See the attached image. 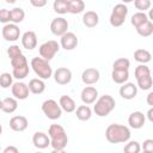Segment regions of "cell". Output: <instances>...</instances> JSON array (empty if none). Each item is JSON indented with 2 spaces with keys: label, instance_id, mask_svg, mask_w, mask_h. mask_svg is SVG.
Instances as JSON below:
<instances>
[{
  "label": "cell",
  "instance_id": "1",
  "mask_svg": "<svg viewBox=\"0 0 153 153\" xmlns=\"http://www.w3.org/2000/svg\"><path fill=\"white\" fill-rule=\"evenodd\" d=\"M130 129L127 126L112 123L105 130V139L110 143H123L130 139Z\"/></svg>",
  "mask_w": 153,
  "mask_h": 153
},
{
  "label": "cell",
  "instance_id": "2",
  "mask_svg": "<svg viewBox=\"0 0 153 153\" xmlns=\"http://www.w3.org/2000/svg\"><path fill=\"white\" fill-rule=\"evenodd\" d=\"M50 146L53 149H65L68 143V136L65 128L60 124H51L48 129Z\"/></svg>",
  "mask_w": 153,
  "mask_h": 153
},
{
  "label": "cell",
  "instance_id": "3",
  "mask_svg": "<svg viewBox=\"0 0 153 153\" xmlns=\"http://www.w3.org/2000/svg\"><path fill=\"white\" fill-rule=\"evenodd\" d=\"M116 106V102L110 94L100 96L96 102L93 106V111L98 117H105L108 116Z\"/></svg>",
  "mask_w": 153,
  "mask_h": 153
},
{
  "label": "cell",
  "instance_id": "4",
  "mask_svg": "<svg viewBox=\"0 0 153 153\" xmlns=\"http://www.w3.org/2000/svg\"><path fill=\"white\" fill-rule=\"evenodd\" d=\"M30 66H31L32 71L35 72V74L38 76V79L47 80L53 76V68H51L49 61H45L42 57H38V56L33 57L31 60Z\"/></svg>",
  "mask_w": 153,
  "mask_h": 153
},
{
  "label": "cell",
  "instance_id": "5",
  "mask_svg": "<svg viewBox=\"0 0 153 153\" xmlns=\"http://www.w3.org/2000/svg\"><path fill=\"white\" fill-rule=\"evenodd\" d=\"M134 75L137 81V86L142 91L151 90V87L153 85V80L151 76V69L146 65H139L134 71Z\"/></svg>",
  "mask_w": 153,
  "mask_h": 153
},
{
  "label": "cell",
  "instance_id": "6",
  "mask_svg": "<svg viewBox=\"0 0 153 153\" xmlns=\"http://www.w3.org/2000/svg\"><path fill=\"white\" fill-rule=\"evenodd\" d=\"M127 14H128V7L124 4H117V5H115L114 8H112V11H111L110 18H109L110 25L114 26V27L122 26L124 24V22H126Z\"/></svg>",
  "mask_w": 153,
  "mask_h": 153
},
{
  "label": "cell",
  "instance_id": "7",
  "mask_svg": "<svg viewBox=\"0 0 153 153\" xmlns=\"http://www.w3.org/2000/svg\"><path fill=\"white\" fill-rule=\"evenodd\" d=\"M59 50H60V44L54 39L42 43L38 48L39 57H42L45 61H50L51 59H54V56L56 55V53H59Z\"/></svg>",
  "mask_w": 153,
  "mask_h": 153
},
{
  "label": "cell",
  "instance_id": "8",
  "mask_svg": "<svg viewBox=\"0 0 153 153\" xmlns=\"http://www.w3.org/2000/svg\"><path fill=\"white\" fill-rule=\"evenodd\" d=\"M42 111L43 114L51 121L59 120L62 115V110L59 105V103L54 99H47L42 103Z\"/></svg>",
  "mask_w": 153,
  "mask_h": 153
},
{
  "label": "cell",
  "instance_id": "9",
  "mask_svg": "<svg viewBox=\"0 0 153 153\" xmlns=\"http://www.w3.org/2000/svg\"><path fill=\"white\" fill-rule=\"evenodd\" d=\"M1 35L5 41L14 42V41L19 39V37H20V29L18 27V25L8 23V24L4 25L2 30H1Z\"/></svg>",
  "mask_w": 153,
  "mask_h": 153
},
{
  "label": "cell",
  "instance_id": "10",
  "mask_svg": "<svg viewBox=\"0 0 153 153\" xmlns=\"http://www.w3.org/2000/svg\"><path fill=\"white\" fill-rule=\"evenodd\" d=\"M68 30V22L66 18L63 17H57V18H54L50 23V31L53 35L55 36H62L67 32Z\"/></svg>",
  "mask_w": 153,
  "mask_h": 153
},
{
  "label": "cell",
  "instance_id": "11",
  "mask_svg": "<svg viewBox=\"0 0 153 153\" xmlns=\"http://www.w3.org/2000/svg\"><path fill=\"white\" fill-rule=\"evenodd\" d=\"M54 80L59 85H67L72 80V72L67 67H59L54 73H53Z\"/></svg>",
  "mask_w": 153,
  "mask_h": 153
},
{
  "label": "cell",
  "instance_id": "12",
  "mask_svg": "<svg viewBox=\"0 0 153 153\" xmlns=\"http://www.w3.org/2000/svg\"><path fill=\"white\" fill-rule=\"evenodd\" d=\"M11 91L13 94V98H16L17 100H24L29 97V87L27 84L23 82V81H17L13 82V85L11 86Z\"/></svg>",
  "mask_w": 153,
  "mask_h": 153
},
{
  "label": "cell",
  "instance_id": "13",
  "mask_svg": "<svg viewBox=\"0 0 153 153\" xmlns=\"http://www.w3.org/2000/svg\"><path fill=\"white\" fill-rule=\"evenodd\" d=\"M79 41H78V37L74 32H69L67 31L65 35L61 36V39H60V47L63 48L65 50H73L76 48Z\"/></svg>",
  "mask_w": 153,
  "mask_h": 153
},
{
  "label": "cell",
  "instance_id": "14",
  "mask_svg": "<svg viewBox=\"0 0 153 153\" xmlns=\"http://www.w3.org/2000/svg\"><path fill=\"white\" fill-rule=\"evenodd\" d=\"M100 78V73L97 68H86L82 71L81 73V81L85 84V85H93V84H97L98 80Z\"/></svg>",
  "mask_w": 153,
  "mask_h": 153
},
{
  "label": "cell",
  "instance_id": "15",
  "mask_svg": "<svg viewBox=\"0 0 153 153\" xmlns=\"http://www.w3.org/2000/svg\"><path fill=\"white\" fill-rule=\"evenodd\" d=\"M80 98H81V100H82V103L85 105L93 104L98 99V91L93 86H86V87L82 88Z\"/></svg>",
  "mask_w": 153,
  "mask_h": 153
},
{
  "label": "cell",
  "instance_id": "16",
  "mask_svg": "<svg viewBox=\"0 0 153 153\" xmlns=\"http://www.w3.org/2000/svg\"><path fill=\"white\" fill-rule=\"evenodd\" d=\"M136 94H137V86L134 82H124L120 87V96L123 99L130 100V99L135 98Z\"/></svg>",
  "mask_w": 153,
  "mask_h": 153
},
{
  "label": "cell",
  "instance_id": "17",
  "mask_svg": "<svg viewBox=\"0 0 153 153\" xmlns=\"http://www.w3.org/2000/svg\"><path fill=\"white\" fill-rule=\"evenodd\" d=\"M29 126V121L25 116H22V115H18V116H13L11 120H10V128L13 130V131H24Z\"/></svg>",
  "mask_w": 153,
  "mask_h": 153
},
{
  "label": "cell",
  "instance_id": "18",
  "mask_svg": "<svg viewBox=\"0 0 153 153\" xmlns=\"http://www.w3.org/2000/svg\"><path fill=\"white\" fill-rule=\"evenodd\" d=\"M146 122V116L141 111H134L128 117V124L133 129H140Z\"/></svg>",
  "mask_w": 153,
  "mask_h": 153
},
{
  "label": "cell",
  "instance_id": "19",
  "mask_svg": "<svg viewBox=\"0 0 153 153\" xmlns=\"http://www.w3.org/2000/svg\"><path fill=\"white\" fill-rule=\"evenodd\" d=\"M32 143L38 149H44L50 145L49 136L43 131H36L32 136Z\"/></svg>",
  "mask_w": 153,
  "mask_h": 153
},
{
  "label": "cell",
  "instance_id": "20",
  "mask_svg": "<svg viewBox=\"0 0 153 153\" xmlns=\"http://www.w3.org/2000/svg\"><path fill=\"white\" fill-rule=\"evenodd\" d=\"M22 45L27 49L32 50L37 47V36L33 31H25L22 36Z\"/></svg>",
  "mask_w": 153,
  "mask_h": 153
},
{
  "label": "cell",
  "instance_id": "21",
  "mask_svg": "<svg viewBox=\"0 0 153 153\" xmlns=\"http://www.w3.org/2000/svg\"><path fill=\"white\" fill-rule=\"evenodd\" d=\"M59 105L61 108L62 111H66V112H73L75 111L76 109V104L74 102V99L67 94H63L60 97V100H59Z\"/></svg>",
  "mask_w": 153,
  "mask_h": 153
},
{
  "label": "cell",
  "instance_id": "22",
  "mask_svg": "<svg viewBox=\"0 0 153 153\" xmlns=\"http://www.w3.org/2000/svg\"><path fill=\"white\" fill-rule=\"evenodd\" d=\"M82 23L86 27H94L99 23V16L94 11H86L82 16Z\"/></svg>",
  "mask_w": 153,
  "mask_h": 153
},
{
  "label": "cell",
  "instance_id": "23",
  "mask_svg": "<svg viewBox=\"0 0 153 153\" xmlns=\"http://www.w3.org/2000/svg\"><path fill=\"white\" fill-rule=\"evenodd\" d=\"M27 87H29V91L33 94H41L45 91V82L42 80V79H38V78H33L29 81L27 84Z\"/></svg>",
  "mask_w": 153,
  "mask_h": 153
},
{
  "label": "cell",
  "instance_id": "24",
  "mask_svg": "<svg viewBox=\"0 0 153 153\" xmlns=\"http://www.w3.org/2000/svg\"><path fill=\"white\" fill-rule=\"evenodd\" d=\"M134 60L140 65H146L152 60V54L146 49H136L134 51Z\"/></svg>",
  "mask_w": 153,
  "mask_h": 153
},
{
  "label": "cell",
  "instance_id": "25",
  "mask_svg": "<svg viewBox=\"0 0 153 153\" xmlns=\"http://www.w3.org/2000/svg\"><path fill=\"white\" fill-rule=\"evenodd\" d=\"M18 108V102L16 98L13 97H7L5 99H2V106H1V111L6 112V114H13Z\"/></svg>",
  "mask_w": 153,
  "mask_h": 153
},
{
  "label": "cell",
  "instance_id": "26",
  "mask_svg": "<svg viewBox=\"0 0 153 153\" xmlns=\"http://www.w3.org/2000/svg\"><path fill=\"white\" fill-rule=\"evenodd\" d=\"M25 18V12L22 7H14L10 10V23L12 24H19L24 20Z\"/></svg>",
  "mask_w": 153,
  "mask_h": 153
},
{
  "label": "cell",
  "instance_id": "27",
  "mask_svg": "<svg viewBox=\"0 0 153 153\" xmlns=\"http://www.w3.org/2000/svg\"><path fill=\"white\" fill-rule=\"evenodd\" d=\"M75 116L79 121H88L92 116V110L88 105H80L75 109Z\"/></svg>",
  "mask_w": 153,
  "mask_h": 153
},
{
  "label": "cell",
  "instance_id": "28",
  "mask_svg": "<svg viewBox=\"0 0 153 153\" xmlns=\"http://www.w3.org/2000/svg\"><path fill=\"white\" fill-rule=\"evenodd\" d=\"M111 79L114 82L123 85L124 82H128L129 72L128 71H112L111 72Z\"/></svg>",
  "mask_w": 153,
  "mask_h": 153
},
{
  "label": "cell",
  "instance_id": "29",
  "mask_svg": "<svg viewBox=\"0 0 153 153\" xmlns=\"http://www.w3.org/2000/svg\"><path fill=\"white\" fill-rule=\"evenodd\" d=\"M148 20H149V18H148V16H147L145 12H136V13H134V14L131 16L130 23H131V25L136 29V27L141 26L142 24H145V23L148 22Z\"/></svg>",
  "mask_w": 153,
  "mask_h": 153
},
{
  "label": "cell",
  "instance_id": "30",
  "mask_svg": "<svg viewBox=\"0 0 153 153\" xmlns=\"http://www.w3.org/2000/svg\"><path fill=\"white\" fill-rule=\"evenodd\" d=\"M53 8L56 13L59 14H65L68 13L69 8V0H55L53 4Z\"/></svg>",
  "mask_w": 153,
  "mask_h": 153
},
{
  "label": "cell",
  "instance_id": "31",
  "mask_svg": "<svg viewBox=\"0 0 153 153\" xmlns=\"http://www.w3.org/2000/svg\"><path fill=\"white\" fill-rule=\"evenodd\" d=\"M85 10V2L82 0H69V8L68 13L79 14Z\"/></svg>",
  "mask_w": 153,
  "mask_h": 153
},
{
  "label": "cell",
  "instance_id": "32",
  "mask_svg": "<svg viewBox=\"0 0 153 153\" xmlns=\"http://www.w3.org/2000/svg\"><path fill=\"white\" fill-rule=\"evenodd\" d=\"M29 71H30L29 63H27V65H24V66H22V67L13 68V69H12V76L16 78L17 80H23V79H25V78L27 76Z\"/></svg>",
  "mask_w": 153,
  "mask_h": 153
},
{
  "label": "cell",
  "instance_id": "33",
  "mask_svg": "<svg viewBox=\"0 0 153 153\" xmlns=\"http://www.w3.org/2000/svg\"><path fill=\"white\" fill-rule=\"evenodd\" d=\"M136 32H137L140 36H142V37H148V36H151V35L153 33V23H152V20H148V22H146L145 24H142L141 26L136 27Z\"/></svg>",
  "mask_w": 153,
  "mask_h": 153
},
{
  "label": "cell",
  "instance_id": "34",
  "mask_svg": "<svg viewBox=\"0 0 153 153\" xmlns=\"http://www.w3.org/2000/svg\"><path fill=\"white\" fill-rule=\"evenodd\" d=\"M130 67V61L126 57H120L114 61L112 71H128Z\"/></svg>",
  "mask_w": 153,
  "mask_h": 153
},
{
  "label": "cell",
  "instance_id": "35",
  "mask_svg": "<svg viewBox=\"0 0 153 153\" xmlns=\"http://www.w3.org/2000/svg\"><path fill=\"white\" fill-rule=\"evenodd\" d=\"M13 85V76L12 74L5 72L2 74H0V86L2 88H8Z\"/></svg>",
  "mask_w": 153,
  "mask_h": 153
},
{
  "label": "cell",
  "instance_id": "36",
  "mask_svg": "<svg viewBox=\"0 0 153 153\" xmlns=\"http://www.w3.org/2000/svg\"><path fill=\"white\" fill-rule=\"evenodd\" d=\"M124 153H140L141 152V145L137 141H129L128 143H126L124 148H123Z\"/></svg>",
  "mask_w": 153,
  "mask_h": 153
},
{
  "label": "cell",
  "instance_id": "37",
  "mask_svg": "<svg viewBox=\"0 0 153 153\" xmlns=\"http://www.w3.org/2000/svg\"><path fill=\"white\" fill-rule=\"evenodd\" d=\"M152 2L151 0H135L134 1V6L136 7V10H139V12H145L146 10H149Z\"/></svg>",
  "mask_w": 153,
  "mask_h": 153
},
{
  "label": "cell",
  "instance_id": "38",
  "mask_svg": "<svg viewBox=\"0 0 153 153\" xmlns=\"http://www.w3.org/2000/svg\"><path fill=\"white\" fill-rule=\"evenodd\" d=\"M7 55H8L10 60L16 59V57H18V56L22 55V49H20L19 45H17V44L10 45V47L7 48Z\"/></svg>",
  "mask_w": 153,
  "mask_h": 153
},
{
  "label": "cell",
  "instance_id": "39",
  "mask_svg": "<svg viewBox=\"0 0 153 153\" xmlns=\"http://www.w3.org/2000/svg\"><path fill=\"white\" fill-rule=\"evenodd\" d=\"M24 65H27V60H26V57H25L23 54H22L20 56H18V57L11 60V66H12V68L22 67V66H24Z\"/></svg>",
  "mask_w": 153,
  "mask_h": 153
},
{
  "label": "cell",
  "instance_id": "40",
  "mask_svg": "<svg viewBox=\"0 0 153 153\" xmlns=\"http://www.w3.org/2000/svg\"><path fill=\"white\" fill-rule=\"evenodd\" d=\"M0 23H2L5 25L10 23V10H7V8L0 10Z\"/></svg>",
  "mask_w": 153,
  "mask_h": 153
},
{
  "label": "cell",
  "instance_id": "41",
  "mask_svg": "<svg viewBox=\"0 0 153 153\" xmlns=\"http://www.w3.org/2000/svg\"><path fill=\"white\" fill-rule=\"evenodd\" d=\"M142 149H143V152L153 153V140H152V139L145 140L143 143H142Z\"/></svg>",
  "mask_w": 153,
  "mask_h": 153
},
{
  "label": "cell",
  "instance_id": "42",
  "mask_svg": "<svg viewBox=\"0 0 153 153\" xmlns=\"http://www.w3.org/2000/svg\"><path fill=\"white\" fill-rule=\"evenodd\" d=\"M30 4L33 7H44L47 5V0H30Z\"/></svg>",
  "mask_w": 153,
  "mask_h": 153
},
{
  "label": "cell",
  "instance_id": "43",
  "mask_svg": "<svg viewBox=\"0 0 153 153\" xmlns=\"http://www.w3.org/2000/svg\"><path fill=\"white\" fill-rule=\"evenodd\" d=\"M2 153H19V151L16 146H7Z\"/></svg>",
  "mask_w": 153,
  "mask_h": 153
},
{
  "label": "cell",
  "instance_id": "44",
  "mask_svg": "<svg viewBox=\"0 0 153 153\" xmlns=\"http://www.w3.org/2000/svg\"><path fill=\"white\" fill-rule=\"evenodd\" d=\"M147 104L151 105V106H153V92H149L147 94Z\"/></svg>",
  "mask_w": 153,
  "mask_h": 153
},
{
  "label": "cell",
  "instance_id": "45",
  "mask_svg": "<svg viewBox=\"0 0 153 153\" xmlns=\"http://www.w3.org/2000/svg\"><path fill=\"white\" fill-rule=\"evenodd\" d=\"M147 117H148L149 122H153V108H149V110L147 112Z\"/></svg>",
  "mask_w": 153,
  "mask_h": 153
},
{
  "label": "cell",
  "instance_id": "46",
  "mask_svg": "<svg viewBox=\"0 0 153 153\" xmlns=\"http://www.w3.org/2000/svg\"><path fill=\"white\" fill-rule=\"evenodd\" d=\"M51 153H67L65 149H53Z\"/></svg>",
  "mask_w": 153,
  "mask_h": 153
},
{
  "label": "cell",
  "instance_id": "47",
  "mask_svg": "<svg viewBox=\"0 0 153 153\" xmlns=\"http://www.w3.org/2000/svg\"><path fill=\"white\" fill-rule=\"evenodd\" d=\"M1 134H2V126L0 124V135H1Z\"/></svg>",
  "mask_w": 153,
  "mask_h": 153
},
{
  "label": "cell",
  "instance_id": "48",
  "mask_svg": "<svg viewBox=\"0 0 153 153\" xmlns=\"http://www.w3.org/2000/svg\"><path fill=\"white\" fill-rule=\"evenodd\" d=\"M1 106H2V100L0 99V110H1Z\"/></svg>",
  "mask_w": 153,
  "mask_h": 153
},
{
  "label": "cell",
  "instance_id": "49",
  "mask_svg": "<svg viewBox=\"0 0 153 153\" xmlns=\"http://www.w3.org/2000/svg\"><path fill=\"white\" fill-rule=\"evenodd\" d=\"M35 153H43V152H39V151H38V152H35Z\"/></svg>",
  "mask_w": 153,
  "mask_h": 153
},
{
  "label": "cell",
  "instance_id": "50",
  "mask_svg": "<svg viewBox=\"0 0 153 153\" xmlns=\"http://www.w3.org/2000/svg\"><path fill=\"white\" fill-rule=\"evenodd\" d=\"M142 153H149V152H142Z\"/></svg>",
  "mask_w": 153,
  "mask_h": 153
},
{
  "label": "cell",
  "instance_id": "51",
  "mask_svg": "<svg viewBox=\"0 0 153 153\" xmlns=\"http://www.w3.org/2000/svg\"><path fill=\"white\" fill-rule=\"evenodd\" d=\"M0 149H1V148H0Z\"/></svg>",
  "mask_w": 153,
  "mask_h": 153
}]
</instances>
